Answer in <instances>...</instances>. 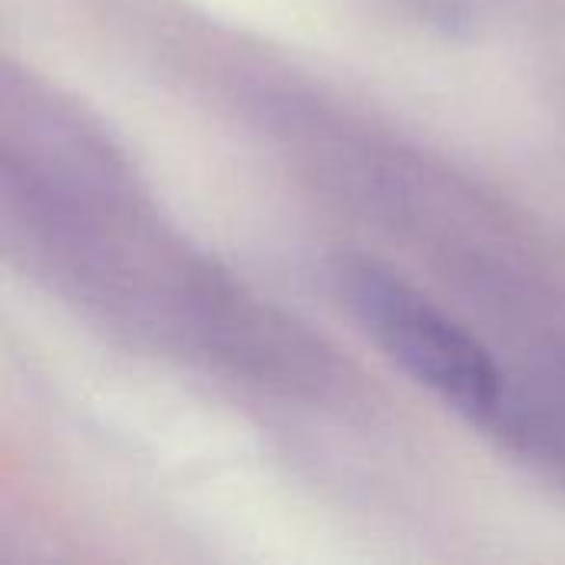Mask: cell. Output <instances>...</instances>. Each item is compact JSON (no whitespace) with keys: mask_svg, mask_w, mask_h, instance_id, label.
Here are the masks:
<instances>
[{"mask_svg":"<svg viewBox=\"0 0 565 565\" xmlns=\"http://www.w3.org/2000/svg\"><path fill=\"white\" fill-rule=\"evenodd\" d=\"M341 291L367 338L407 377L473 424L516 430L500 364L430 298L377 265H344Z\"/></svg>","mask_w":565,"mask_h":565,"instance_id":"cell-1","label":"cell"}]
</instances>
